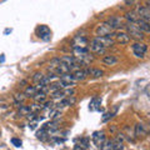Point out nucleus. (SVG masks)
<instances>
[{"label":"nucleus","instance_id":"obj_1","mask_svg":"<svg viewBox=\"0 0 150 150\" xmlns=\"http://www.w3.org/2000/svg\"><path fill=\"white\" fill-rule=\"evenodd\" d=\"M125 29H126V34L130 36V39H135V40H143L144 39V34L139 30V28L137 26V24L126 23Z\"/></svg>","mask_w":150,"mask_h":150},{"label":"nucleus","instance_id":"obj_2","mask_svg":"<svg viewBox=\"0 0 150 150\" xmlns=\"http://www.w3.org/2000/svg\"><path fill=\"white\" fill-rule=\"evenodd\" d=\"M131 50H133V54L135 58L144 59L145 54H146V51H148V45L144 43H134L131 45Z\"/></svg>","mask_w":150,"mask_h":150},{"label":"nucleus","instance_id":"obj_3","mask_svg":"<svg viewBox=\"0 0 150 150\" xmlns=\"http://www.w3.org/2000/svg\"><path fill=\"white\" fill-rule=\"evenodd\" d=\"M112 30L111 28L109 26V24L105 21V23H100L98 24L95 28V35L96 36H112Z\"/></svg>","mask_w":150,"mask_h":150},{"label":"nucleus","instance_id":"obj_4","mask_svg":"<svg viewBox=\"0 0 150 150\" xmlns=\"http://www.w3.org/2000/svg\"><path fill=\"white\" fill-rule=\"evenodd\" d=\"M36 34L40 38V39H43L45 41H48L50 40V38H51V31L50 29L46 25H40V26H38V29H36Z\"/></svg>","mask_w":150,"mask_h":150},{"label":"nucleus","instance_id":"obj_5","mask_svg":"<svg viewBox=\"0 0 150 150\" xmlns=\"http://www.w3.org/2000/svg\"><path fill=\"white\" fill-rule=\"evenodd\" d=\"M105 133L104 131H95V133L93 134V142L94 144L96 145L98 148H103V145L105 143Z\"/></svg>","mask_w":150,"mask_h":150},{"label":"nucleus","instance_id":"obj_6","mask_svg":"<svg viewBox=\"0 0 150 150\" xmlns=\"http://www.w3.org/2000/svg\"><path fill=\"white\" fill-rule=\"evenodd\" d=\"M106 23L109 24V26L112 30H115V29H118V28H120L121 25H123V18L118 16V15H112V16H110L109 19H108Z\"/></svg>","mask_w":150,"mask_h":150},{"label":"nucleus","instance_id":"obj_7","mask_svg":"<svg viewBox=\"0 0 150 150\" xmlns=\"http://www.w3.org/2000/svg\"><path fill=\"white\" fill-rule=\"evenodd\" d=\"M94 39H95L98 43H100L105 49L110 48V46H112V45L115 44V40L112 39L111 36H101V38H100V36H95Z\"/></svg>","mask_w":150,"mask_h":150},{"label":"nucleus","instance_id":"obj_8","mask_svg":"<svg viewBox=\"0 0 150 150\" xmlns=\"http://www.w3.org/2000/svg\"><path fill=\"white\" fill-rule=\"evenodd\" d=\"M89 50H90L91 53H94V54H103V53H105L106 49H105L100 43H98L95 39H93V40L90 41V46H89Z\"/></svg>","mask_w":150,"mask_h":150},{"label":"nucleus","instance_id":"obj_9","mask_svg":"<svg viewBox=\"0 0 150 150\" xmlns=\"http://www.w3.org/2000/svg\"><path fill=\"white\" fill-rule=\"evenodd\" d=\"M88 39L83 35H76L73 40V48H86Z\"/></svg>","mask_w":150,"mask_h":150},{"label":"nucleus","instance_id":"obj_10","mask_svg":"<svg viewBox=\"0 0 150 150\" xmlns=\"http://www.w3.org/2000/svg\"><path fill=\"white\" fill-rule=\"evenodd\" d=\"M115 41L119 44H128L130 41V36L126 34V31H118L115 34Z\"/></svg>","mask_w":150,"mask_h":150},{"label":"nucleus","instance_id":"obj_11","mask_svg":"<svg viewBox=\"0 0 150 150\" xmlns=\"http://www.w3.org/2000/svg\"><path fill=\"white\" fill-rule=\"evenodd\" d=\"M53 73H54L55 75H59V76H60V75L63 76V75H65V74L71 73V70H70V68H69V67H67L65 64H62V63H60V64L58 65V67H56V69L54 70Z\"/></svg>","mask_w":150,"mask_h":150},{"label":"nucleus","instance_id":"obj_12","mask_svg":"<svg viewBox=\"0 0 150 150\" xmlns=\"http://www.w3.org/2000/svg\"><path fill=\"white\" fill-rule=\"evenodd\" d=\"M84 71L86 73V75H91L93 78H101L103 76V74H104V71L100 69H96V68H86V69H84Z\"/></svg>","mask_w":150,"mask_h":150},{"label":"nucleus","instance_id":"obj_13","mask_svg":"<svg viewBox=\"0 0 150 150\" xmlns=\"http://www.w3.org/2000/svg\"><path fill=\"white\" fill-rule=\"evenodd\" d=\"M118 62H119V59H118V56H115V55H105L104 58H103V63L105 65H108V67L116 65Z\"/></svg>","mask_w":150,"mask_h":150},{"label":"nucleus","instance_id":"obj_14","mask_svg":"<svg viewBox=\"0 0 150 150\" xmlns=\"http://www.w3.org/2000/svg\"><path fill=\"white\" fill-rule=\"evenodd\" d=\"M135 24H137V26L139 28V30L142 31L143 34H144V33H150V25H149L148 21L143 20V19H139Z\"/></svg>","mask_w":150,"mask_h":150},{"label":"nucleus","instance_id":"obj_15","mask_svg":"<svg viewBox=\"0 0 150 150\" xmlns=\"http://www.w3.org/2000/svg\"><path fill=\"white\" fill-rule=\"evenodd\" d=\"M125 19H126V21L128 23H133V24H135L140 18H139V15L137 14L135 10H130L128 13H125Z\"/></svg>","mask_w":150,"mask_h":150},{"label":"nucleus","instance_id":"obj_16","mask_svg":"<svg viewBox=\"0 0 150 150\" xmlns=\"http://www.w3.org/2000/svg\"><path fill=\"white\" fill-rule=\"evenodd\" d=\"M134 131H135V137H145L146 135V129H145V126L143 124L138 123L137 125H135L134 128Z\"/></svg>","mask_w":150,"mask_h":150},{"label":"nucleus","instance_id":"obj_17","mask_svg":"<svg viewBox=\"0 0 150 150\" xmlns=\"http://www.w3.org/2000/svg\"><path fill=\"white\" fill-rule=\"evenodd\" d=\"M73 76H74V80L75 81H81V80H84L88 75H86V73L84 71L83 69H80V70H76V71H74L73 73Z\"/></svg>","mask_w":150,"mask_h":150},{"label":"nucleus","instance_id":"obj_18","mask_svg":"<svg viewBox=\"0 0 150 150\" xmlns=\"http://www.w3.org/2000/svg\"><path fill=\"white\" fill-rule=\"evenodd\" d=\"M100 99H98V98H94V99L91 100L90 105H89V109L90 110H100Z\"/></svg>","mask_w":150,"mask_h":150},{"label":"nucleus","instance_id":"obj_19","mask_svg":"<svg viewBox=\"0 0 150 150\" xmlns=\"http://www.w3.org/2000/svg\"><path fill=\"white\" fill-rule=\"evenodd\" d=\"M36 93H38V90H36L35 86H28V88L25 89V93H24V94H25L26 98H34Z\"/></svg>","mask_w":150,"mask_h":150},{"label":"nucleus","instance_id":"obj_20","mask_svg":"<svg viewBox=\"0 0 150 150\" xmlns=\"http://www.w3.org/2000/svg\"><path fill=\"white\" fill-rule=\"evenodd\" d=\"M75 103V99L74 98H65V99H63V100H60L59 101V104H58V108H60V106H68V105H73Z\"/></svg>","mask_w":150,"mask_h":150},{"label":"nucleus","instance_id":"obj_21","mask_svg":"<svg viewBox=\"0 0 150 150\" xmlns=\"http://www.w3.org/2000/svg\"><path fill=\"white\" fill-rule=\"evenodd\" d=\"M45 99H46V94L45 93H41V91H38L35 94V96H34L35 103H40V104H41V103H44Z\"/></svg>","mask_w":150,"mask_h":150},{"label":"nucleus","instance_id":"obj_22","mask_svg":"<svg viewBox=\"0 0 150 150\" xmlns=\"http://www.w3.org/2000/svg\"><path fill=\"white\" fill-rule=\"evenodd\" d=\"M101 150H114V140H105Z\"/></svg>","mask_w":150,"mask_h":150},{"label":"nucleus","instance_id":"obj_23","mask_svg":"<svg viewBox=\"0 0 150 150\" xmlns=\"http://www.w3.org/2000/svg\"><path fill=\"white\" fill-rule=\"evenodd\" d=\"M44 76H45V75H44L43 73H35L34 76H33V81H34L35 84H39V83L43 81Z\"/></svg>","mask_w":150,"mask_h":150},{"label":"nucleus","instance_id":"obj_24","mask_svg":"<svg viewBox=\"0 0 150 150\" xmlns=\"http://www.w3.org/2000/svg\"><path fill=\"white\" fill-rule=\"evenodd\" d=\"M30 112H31L30 106L23 105V106H20V109H19V114H20V115H29Z\"/></svg>","mask_w":150,"mask_h":150},{"label":"nucleus","instance_id":"obj_25","mask_svg":"<svg viewBox=\"0 0 150 150\" xmlns=\"http://www.w3.org/2000/svg\"><path fill=\"white\" fill-rule=\"evenodd\" d=\"M51 98L53 99H59V98H64V90L60 89V90H56L51 93Z\"/></svg>","mask_w":150,"mask_h":150},{"label":"nucleus","instance_id":"obj_26","mask_svg":"<svg viewBox=\"0 0 150 150\" xmlns=\"http://www.w3.org/2000/svg\"><path fill=\"white\" fill-rule=\"evenodd\" d=\"M14 99H15L16 103H20V104H23L24 100L26 99V96H25V94H15V95H14Z\"/></svg>","mask_w":150,"mask_h":150},{"label":"nucleus","instance_id":"obj_27","mask_svg":"<svg viewBox=\"0 0 150 150\" xmlns=\"http://www.w3.org/2000/svg\"><path fill=\"white\" fill-rule=\"evenodd\" d=\"M114 150H124V145L118 138L114 139Z\"/></svg>","mask_w":150,"mask_h":150},{"label":"nucleus","instance_id":"obj_28","mask_svg":"<svg viewBox=\"0 0 150 150\" xmlns=\"http://www.w3.org/2000/svg\"><path fill=\"white\" fill-rule=\"evenodd\" d=\"M11 143L14 144V145H15V146H21V140H19V139H16V138H13L11 139Z\"/></svg>","mask_w":150,"mask_h":150},{"label":"nucleus","instance_id":"obj_29","mask_svg":"<svg viewBox=\"0 0 150 150\" xmlns=\"http://www.w3.org/2000/svg\"><path fill=\"white\" fill-rule=\"evenodd\" d=\"M114 116V112H106L105 116H103V121H106L109 118H112Z\"/></svg>","mask_w":150,"mask_h":150},{"label":"nucleus","instance_id":"obj_30","mask_svg":"<svg viewBox=\"0 0 150 150\" xmlns=\"http://www.w3.org/2000/svg\"><path fill=\"white\" fill-rule=\"evenodd\" d=\"M126 5H133V4H135V1H125Z\"/></svg>","mask_w":150,"mask_h":150},{"label":"nucleus","instance_id":"obj_31","mask_svg":"<svg viewBox=\"0 0 150 150\" xmlns=\"http://www.w3.org/2000/svg\"><path fill=\"white\" fill-rule=\"evenodd\" d=\"M4 60H5V58H4V55H1V56H0V63H3Z\"/></svg>","mask_w":150,"mask_h":150},{"label":"nucleus","instance_id":"obj_32","mask_svg":"<svg viewBox=\"0 0 150 150\" xmlns=\"http://www.w3.org/2000/svg\"><path fill=\"white\" fill-rule=\"evenodd\" d=\"M146 5H148L146 8H148V9H149V10H150V1H146Z\"/></svg>","mask_w":150,"mask_h":150},{"label":"nucleus","instance_id":"obj_33","mask_svg":"<svg viewBox=\"0 0 150 150\" xmlns=\"http://www.w3.org/2000/svg\"><path fill=\"white\" fill-rule=\"evenodd\" d=\"M145 21H148V23H149V25H150V18L148 19V20H145Z\"/></svg>","mask_w":150,"mask_h":150}]
</instances>
